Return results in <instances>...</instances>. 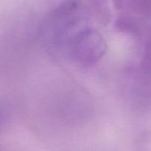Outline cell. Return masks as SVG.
<instances>
[{
	"label": "cell",
	"instance_id": "52a82bcc",
	"mask_svg": "<svg viewBox=\"0 0 151 151\" xmlns=\"http://www.w3.org/2000/svg\"><path fill=\"white\" fill-rule=\"evenodd\" d=\"M10 116V109L6 103L0 102V128L6 123Z\"/></svg>",
	"mask_w": 151,
	"mask_h": 151
},
{
	"label": "cell",
	"instance_id": "ba28073f",
	"mask_svg": "<svg viewBox=\"0 0 151 151\" xmlns=\"http://www.w3.org/2000/svg\"><path fill=\"white\" fill-rule=\"evenodd\" d=\"M124 1L125 0H113L114 4L116 6V8H121L124 4Z\"/></svg>",
	"mask_w": 151,
	"mask_h": 151
},
{
	"label": "cell",
	"instance_id": "7a4b0ae2",
	"mask_svg": "<svg viewBox=\"0 0 151 151\" xmlns=\"http://www.w3.org/2000/svg\"><path fill=\"white\" fill-rule=\"evenodd\" d=\"M70 56L83 66L96 65L107 50L103 36L94 28H86L77 33L66 43Z\"/></svg>",
	"mask_w": 151,
	"mask_h": 151
},
{
	"label": "cell",
	"instance_id": "5b68a950",
	"mask_svg": "<svg viewBox=\"0 0 151 151\" xmlns=\"http://www.w3.org/2000/svg\"><path fill=\"white\" fill-rule=\"evenodd\" d=\"M91 7L99 22L103 25H107L110 21L111 13L106 0H91Z\"/></svg>",
	"mask_w": 151,
	"mask_h": 151
},
{
	"label": "cell",
	"instance_id": "3957f363",
	"mask_svg": "<svg viewBox=\"0 0 151 151\" xmlns=\"http://www.w3.org/2000/svg\"><path fill=\"white\" fill-rule=\"evenodd\" d=\"M124 2L134 14L145 18L151 16V0H125Z\"/></svg>",
	"mask_w": 151,
	"mask_h": 151
},
{
	"label": "cell",
	"instance_id": "8992f818",
	"mask_svg": "<svg viewBox=\"0 0 151 151\" xmlns=\"http://www.w3.org/2000/svg\"><path fill=\"white\" fill-rule=\"evenodd\" d=\"M142 68L148 73H151V39L145 47L142 59Z\"/></svg>",
	"mask_w": 151,
	"mask_h": 151
},
{
	"label": "cell",
	"instance_id": "277c9868",
	"mask_svg": "<svg viewBox=\"0 0 151 151\" xmlns=\"http://www.w3.org/2000/svg\"><path fill=\"white\" fill-rule=\"evenodd\" d=\"M114 27L120 32L134 35L139 33L141 28L137 19L128 16L119 18L115 22Z\"/></svg>",
	"mask_w": 151,
	"mask_h": 151
},
{
	"label": "cell",
	"instance_id": "6da1fadb",
	"mask_svg": "<svg viewBox=\"0 0 151 151\" xmlns=\"http://www.w3.org/2000/svg\"><path fill=\"white\" fill-rule=\"evenodd\" d=\"M87 14L79 0H66L55 8L44 19L41 34L52 43L60 44L86 28Z\"/></svg>",
	"mask_w": 151,
	"mask_h": 151
}]
</instances>
